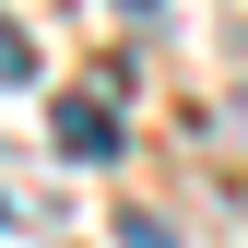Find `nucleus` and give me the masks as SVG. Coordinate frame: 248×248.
Masks as SVG:
<instances>
[{
    "label": "nucleus",
    "instance_id": "obj_1",
    "mask_svg": "<svg viewBox=\"0 0 248 248\" xmlns=\"http://www.w3.org/2000/svg\"><path fill=\"white\" fill-rule=\"evenodd\" d=\"M47 130H59V154H118V107L107 95H59Z\"/></svg>",
    "mask_w": 248,
    "mask_h": 248
},
{
    "label": "nucleus",
    "instance_id": "obj_2",
    "mask_svg": "<svg viewBox=\"0 0 248 248\" xmlns=\"http://www.w3.org/2000/svg\"><path fill=\"white\" fill-rule=\"evenodd\" d=\"M24 71H36V47H24V24H12V12H0V83H24Z\"/></svg>",
    "mask_w": 248,
    "mask_h": 248
},
{
    "label": "nucleus",
    "instance_id": "obj_3",
    "mask_svg": "<svg viewBox=\"0 0 248 248\" xmlns=\"http://www.w3.org/2000/svg\"><path fill=\"white\" fill-rule=\"evenodd\" d=\"M118 248H177V225H154V213H118Z\"/></svg>",
    "mask_w": 248,
    "mask_h": 248
},
{
    "label": "nucleus",
    "instance_id": "obj_4",
    "mask_svg": "<svg viewBox=\"0 0 248 248\" xmlns=\"http://www.w3.org/2000/svg\"><path fill=\"white\" fill-rule=\"evenodd\" d=\"M118 12H154V0H118Z\"/></svg>",
    "mask_w": 248,
    "mask_h": 248
},
{
    "label": "nucleus",
    "instance_id": "obj_5",
    "mask_svg": "<svg viewBox=\"0 0 248 248\" xmlns=\"http://www.w3.org/2000/svg\"><path fill=\"white\" fill-rule=\"evenodd\" d=\"M236 118H248V95H236Z\"/></svg>",
    "mask_w": 248,
    "mask_h": 248
}]
</instances>
